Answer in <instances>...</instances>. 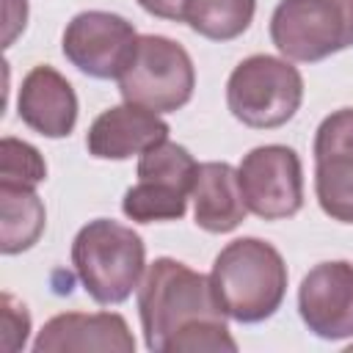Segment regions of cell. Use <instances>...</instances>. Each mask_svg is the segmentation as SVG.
<instances>
[{"instance_id":"6da1fadb","label":"cell","mask_w":353,"mask_h":353,"mask_svg":"<svg viewBox=\"0 0 353 353\" xmlns=\"http://www.w3.org/2000/svg\"><path fill=\"white\" fill-rule=\"evenodd\" d=\"M143 342L152 353L237 350L210 276L179 259H154L138 284Z\"/></svg>"},{"instance_id":"7a4b0ae2","label":"cell","mask_w":353,"mask_h":353,"mask_svg":"<svg viewBox=\"0 0 353 353\" xmlns=\"http://www.w3.org/2000/svg\"><path fill=\"white\" fill-rule=\"evenodd\" d=\"M287 265L276 245L259 237L226 243L210 270L212 292L226 317L254 325L273 317L287 295Z\"/></svg>"},{"instance_id":"3957f363","label":"cell","mask_w":353,"mask_h":353,"mask_svg":"<svg viewBox=\"0 0 353 353\" xmlns=\"http://www.w3.org/2000/svg\"><path fill=\"white\" fill-rule=\"evenodd\" d=\"M72 265L97 303L116 306L138 290L146 273V245L130 226L94 218L72 240Z\"/></svg>"},{"instance_id":"277c9868","label":"cell","mask_w":353,"mask_h":353,"mask_svg":"<svg viewBox=\"0 0 353 353\" xmlns=\"http://www.w3.org/2000/svg\"><path fill=\"white\" fill-rule=\"evenodd\" d=\"M303 102V77L276 55H251L240 61L226 80L229 113L251 130H276L287 124Z\"/></svg>"},{"instance_id":"5b68a950","label":"cell","mask_w":353,"mask_h":353,"mask_svg":"<svg viewBox=\"0 0 353 353\" xmlns=\"http://www.w3.org/2000/svg\"><path fill=\"white\" fill-rule=\"evenodd\" d=\"M124 102L143 105L154 113L185 108L196 88V66L188 50L168 36H138L132 61L116 80Z\"/></svg>"},{"instance_id":"8992f818","label":"cell","mask_w":353,"mask_h":353,"mask_svg":"<svg viewBox=\"0 0 353 353\" xmlns=\"http://www.w3.org/2000/svg\"><path fill=\"white\" fill-rule=\"evenodd\" d=\"M270 39L287 61L317 63L353 47V0H281Z\"/></svg>"},{"instance_id":"52a82bcc","label":"cell","mask_w":353,"mask_h":353,"mask_svg":"<svg viewBox=\"0 0 353 353\" xmlns=\"http://www.w3.org/2000/svg\"><path fill=\"white\" fill-rule=\"evenodd\" d=\"M237 179L248 212L262 221L292 218L303 207V165L284 143H265L243 154Z\"/></svg>"},{"instance_id":"ba28073f","label":"cell","mask_w":353,"mask_h":353,"mask_svg":"<svg viewBox=\"0 0 353 353\" xmlns=\"http://www.w3.org/2000/svg\"><path fill=\"white\" fill-rule=\"evenodd\" d=\"M138 33L130 19L110 11L74 14L61 39L66 61L94 80H119L132 61Z\"/></svg>"},{"instance_id":"9c48e42d","label":"cell","mask_w":353,"mask_h":353,"mask_svg":"<svg viewBox=\"0 0 353 353\" xmlns=\"http://www.w3.org/2000/svg\"><path fill=\"white\" fill-rule=\"evenodd\" d=\"M314 196L339 223H353V108L328 113L314 132Z\"/></svg>"},{"instance_id":"30bf717a","label":"cell","mask_w":353,"mask_h":353,"mask_svg":"<svg viewBox=\"0 0 353 353\" xmlns=\"http://www.w3.org/2000/svg\"><path fill=\"white\" fill-rule=\"evenodd\" d=\"M298 314L320 339L353 336V262L331 259L314 265L301 279Z\"/></svg>"},{"instance_id":"8fae6325","label":"cell","mask_w":353,"mask_h":353,"mask_svg":"<svg viewBox=\"0 0 353 353\" xmlns=\"http://www.w3.org/2000/svg\"><path fill=\"white\" fill-rule=\"evenodd\" d=\"M168 138V124L160 113L124 102L102 110L85 132V149L97 160H130Z\"/></svg>"},{"instance_id":"7c38bea8","label":"cell","mask_w":353,"mask_h":353,"mask_svg":"<svg viewBox=\"0 0 353 353\" xmlns=\"http://www.w3.org/2000/svg\"><path fill=\"white\" fill-rule=\"evenodd\" d=\"M36 353H69V350H113L132 353L135 339L127 320L116 312H63L50 317L33 339Z\"/></svg>"},{"instance_id":"4fadbf2b","label":"cell","mask_w":353,"mask_h":353,"mask_svg":"<svg viewBox=\"0 0 353 353\" xmlns=\"http://www.w3.org/2000/svg\"><path fill=\"white\" fill-rule=\"evenodd\" d=\"M17 113L44 138H66L77 124V94L58 69L39 63L19 83Z\"/></svg>"},{"instance_id":"5bb4252c","label":"cell","mask_w":353,"mask_h":353,"mask_svg":"<svg viewBox=\"0 0 353 353\" xmlns=\"http://www.w3.org/2000/svg\"><path fill=\"white\" fill-rule=\"evenodd\" d=\"M190 199H193L196 226L210 234L234 232L248 215L240 179H237V168L229 163H218V160L199 163Z\"/></svg>"},{"instance_id":"9a60e30c","label":"cell","mask_w":353,"mask_h":353,"mask_svg":"<svg viewBox=\"0 0 353 353\" xmlns=\"http://www.w3.org/2000/svg\"><path fill=\"white\" fill-rule=\"evenodd\" d=\"M44 226L47 210L36 190L0 185V251L6 256L33 248Z\"/></svg>"},{"instance_id":"2e32d148","label":"cell","mask_w":353,"mask_h":353,"mask_svg":"<svg viewBox=\"0 0 353 353\" xmlns=\"http://www.w3.org/2000/svg\"><path fill=\"white\" fill-rule=\"evenodd\" d=\"M254 11L256 0H185L182 22L210 41H232L251 28Z\"/></svg>"},{"instance_id":"e0dca14e","label":"cell","mask_w":353,"mask_h":353,"mask_svg":"<svg viewBox=\"0 0 353 353\" xmlns=\"http://www.w3.org/2000/svg\"><path fill=\"white\" fill-rule=\"evenodd\" d=\"M188 193L174 185L157 179H138L132 188L124 190L121 212L135 223H160V221H179L188 212Z\"/></svg>"},{"instance_id":"ac0fdd59","label":"cell","mask_w":353,"mask_h":353,"mask_svg":"<svg viewBox=\"0 0 353 353\" xmlns=\"http://www.w3.org/2000/svg\"><path fill=\"white\" fill-rule=\"evenodd\" d=\"M138 179H157L165 185L179 188L182 193H193L196 185V174H199V163L193 160V154L174 143V141H160L152 149H146L138 157V168H135Z\"/></svg>"},{"instance_id":"d6986e66","label":"cell","mask_w":353,"mask_h":353,"mask_svg":"<svg viewBox=\"0 0 353 353\" xmlns=\"http://www.w3.org/2000/svg\"><path fill=\"white\" fill-rule=\"evenodd\" d=\"M47 179V163L28 141L6 135L0 141V185L36 190Z\"/></svg>"},{"instance_id":"ffe728a7","label":"cell","mask_w":353,"mask_h":353,"mask_svg":"<svg viewBox=\"0 0 353 353\" xmlns=\"http://www.w3.org/2000/svg\"><path fill=\"white\" fill-rule=\"evenodd\" d=\"M0 331H3V350L17 353L28 345V331H30V314L25 303H19L14 295L3 292L0 298Z\"/></svg>"},{"instance_id":"44dd1931","label":"cell","mask_w":353,"mask_h":353,"mask_svg":"<svg viewBox=\"0 0 353 353\" xmlns=\"http://www.w3.org/2000/svg\"><path fill=\"white\" fill-rule=\"evenodd\" d=\"M25 19H28V0H6V39H3L6 47H11L19 30H25Z\"/></svg>"},{"instance_id":"7402d4cb","label":"cell","mask_w":353,"mask_h":353,"mask_svg":"<svg viewBox=\"0 0 353 353\" xmlns=\"http://www.w3.org/2000/svg\"><path fill=\"white\" fill-rule=\"evenodd\" d=\"M138 6L160 19H171V22H182V8L185 0H138Z\"/></svg>"}]
</instances>
